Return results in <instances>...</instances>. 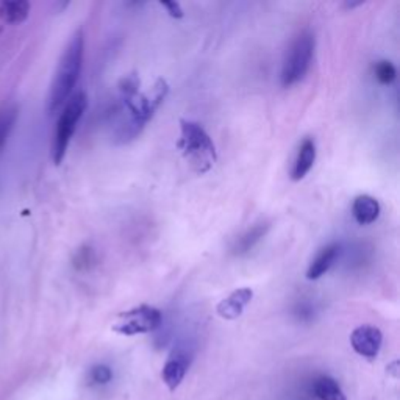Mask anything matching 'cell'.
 <instances>
[{"mask_svg": "<svg viewBox=\"0 0 400 400\" xmlns=\"http://www.w3.org/2000/svg\"><path fill=\"white\" fill-rule=\"evenodd\" d=\"M191 360H193V354L189 352L188 349L177 347L172 350V354L164 363L163 372H161L163 382L167 388H169V391H175L181 385V382H183V378L189 369V364H191Z\"/></svg>", "mask_w": 400, "mask_h": 400, "instance_id": "cell-8", "label": "cell"}, {"mask_svg": "<svg viewBox=\"0 0 400 400\" xmlns=\"http://www.w3.org/2000/svg\"><path fill=\"white\" fill-rule=\"evenodd\" d=\"M374 74H375V79L378 80V83H382V85H391V83L396 80L397 71L391 61L382 60V61L375 63Z\"/></svg>", "mask_w": 400, "mask_h": 400, "instance_id": "cell-17", "label": "cell"}, {"mask_svg": "<svg viewBox=\"0 0 400 400\" xmlns=\"http://www.w3.org/2000/svg\"><path fill=\"white\" fill-rule=\"evenodd\" d=\"M254 299V291L250 288H240L230 294L228 297L219 302L216 311L226 321H235L243 314L244 308L247 307Z\"/></svg>", "mask_w": 400, "mask_h": 400, "instance_id": "cell-9", "label": "cell"}, {"mask_svg": "<svg viewBox=\"0 0 400 400\" xmlns=\"http://www.w3.org/2000/svg\"><path fill=\"white\" fill-rule=\"evenodd\" d=\"M340 244H328L325 245L324 249H321V252L316 258L311 262V264L308 266V271H307V278L308 280H318L322 276H324L325 272H328V269L332 268L333 263L336 262V258L340 255Z\"/></svg>", "mask_w": 400, "mask_h": 400, "instance_id": "cell-11", "label": "cell"}, {"mask_svg": "<svg viewBox=\"0 0 400 400\" xmlns=\"http://www.w3.org/2000/svg\"><path fill=\"white\" fill-rule=\"evenodd\" d=\"M113 378V370L105 364H97L89 370V382L93 385H107Z\"/></svg>", "mask_w": 400, "mask_h": 400, "instance_id": "cell-19", "label": "cell"}, {"mask_svg": "<svg viewBox=\"0 0 400 400\" xmlns=\"http://www.w3.org/2000/svg\"><path fill=\"white\" fill-rule=\"evenodd\" d=\"M167 94H169V85L164 79H158L146 93H138L127 99H121V107L117 111L121 121L115 130L116 143L125 144L133 141L155 115Z\"/></svg>", "mask_w": 400, "mask_h": 400, "instance_id": "cell-1", "label": "cell"}, {"mask_svg": "<svg viewBox=\"0 0 400 400\" xmlns=\"http://www.w3.org/2000/svg\"><path fill=\"white\" fill-rule=\"evenodd\" d=\"M30 13V4L27 0H4L0 2V18L5 22L18 24L27 19Z\"/></svg>", "mask_w": 400, "mask_h": 400, "instance_id": "cell-14", "label": "cell"}, {"mask_svg": "<svg viewBox=\"0 0 400 400\" xmlns=\"http://www.w3.org/2000/svg\"><path fill=\"white\" fill-rule=\"evenodd\" d=\"M160 5L163 6V8L167 10V13H169V16L175 18V19H181L183 18V10H181V6L179 2H171V0H166V2H160Z\"/></svg>", "mask_w": 400, "mask_h": 400, "instance_id": "cell-21", "label": "cell"}, {"mask_svg": "<svg viewBox=\"0 0 400 400\" xmlns=\"http://www.w3.org/2000/svg\"><path fill=\"white\" fill-rule=\"evenodd\" d=\"M314 392L319 400H347L338 382L332 377H321L314 383Z\"/></svg>", "mask_w": 400, "mask_h": 400, "instance_id": "cell-16", "label": "cell"}, {"mask_svg": "<svg viewBox=\"0 0 400 400\" xmlns=\"http://www.w3.org/2000/svg\"><path fill=\"white\" fill-rule=\"evenodd\" d=\"M163 321V314L155 307L139 305L129 311L119 313L113 324V332L124 336H135L157 330Z\"/></svg>", "mask_w": 400, "mask_h": 400, "instance_id": "cell-6", "label": "cell"}, {"mask_svg": "<svg viewBox=\"0 0 400 400\" xmlns=\"http://www.w3.org/2000/svg\"><path fill=\"white\" fill-rule=\"evenodd\" d=\"M83 55H85V34H83V30H77L61 53L58 67L55 71L51 89H49V113L58 111L63 105L71 99L72 91L82 72Z\"/></svg>", "mask_w": 400, "mask_h": 400, "instance_id": "cell-2", "label": "cell"}, {"mask_svg": "<svg viewBox=\"0 0 400 400\" xmlns=\"http://www.w3.org/2000/svg\"><path fill=\"white\" fill-rule=\"evenodd\" d=\"M19 117V108L16 105H5L0 108V152L8 143L13 130L16 127Z\"/></svg>", "mask_w": 400, "mask_h": 400, "instance_id": "cell-15", "label": "cell"}, {"mask_svg": "<svg viewBox=\"0 0 400 400\" xmlns=\"http://www.w3.org/2000/svg\"><path fill=\"white\" fill-rule=\"evenodd\" d=\"M352 214L360 226H369L380 216V203L372 195L361 194L355 198L352 203Z\"/></svg>", "mask_w": 400, "mask_h": 400, "instance_id": "cell-10", "label": "cell"}, {"mask_svg": "<svg viewBox=\"0 0 400 400\" xmlns=\"http://www.w3.org/2000/svg\"><path fill=\"white\" fill-rule=\"evenodd\" d=\"M139 85H141V80L136 72L125 75L119 82V93H121V99H127L139 93Z\"/></svg>", "mask_w": 400, "mask_h": 400, "instance_id": "cell-18", "label": "cell"}, {"mask_svg": "<svg viewBox=\"0 0 400 400\" xmlns=\"http://www.w3.org/2000/svg\"><path fill=\"white\" fill-rule=\"evenodd\" d=\"M316 49V38L311 30H302L288 49L285 55L283 66H282V85L285 88H290L299 83L307 72L310 71V66L314 57Z\"/></svg>", "mask_w": 400, "mask_h": 400, "instance_id": "cell-5", "label": "cell"}, {"mask_svg": "<svg viewBox=\"0 0 400 400\" xmlns=\"http://www.w3.org/2000/svg\"><path fill=\"white\" fill-rule=\"evenodd\" d=\"M382 342L383 335L380 328L374 325H360L350 335V344H352L354 350L360 356L366 358V360H374V358H377L382 349Z\"/></svg>", "mask_w": 400, "mask_h": 400, "instance_id": "cell-7", "label": "cell"}, {"mask_svg": "<svg viewBox=\"0 0 400 400\" xmlns=\"http://www.w3.org/2000/svg\"><path fill=\"white\" fill-rule=\"evenodd\" d=\"M86 108L88 97L83 91L72 94L71 99L65 103V108L60 113L52 139V160L55 164H61V161L65 160L67 147L71 144V139L77 130V125H79Z\"/></svg>", "mask_w": 400, "mask_h": 400, "instance_id": "cell-4", "label": "cell"}, {"mask_svg": "<svg viewBox=\"0 0 400 400\" xmlns=\"http://www.w3.org/2000/svg\"><path fill=\"white\" fill-rule=\"evenodd\" d=\"M180 130L181 136L177 147L188 160L191 169L195 174L208 172L216 161V147L213 139L209 138L200 124L186 121V119L180 121Z\"/></svg>", "mask_w": 400, "mask_h": 400, "instance_id": "cell-3", "label": "cell"}, {"mask_svg": "<svg viewBox=\"0 0 400 400\" xmlns=\"http://www.w3.org/2000/svg\"><path fill=\"white\" fill-rule=\"evenodd\" d=\"M94 259L96 258H94V252L93 250H91L89 247H82L74 257L75 269H79V271L88 269L89 266L94 263Z\"/></svg>", "mask_w": 400, "mask_h": 400, "instance_id": "cell-20", "label": "cell"}, {"mask_svg": "<svg viewBox=\"0 0 400 400\" xmlns=\"http://www.w3.org/2000/svg\"><path fill=\"white\" fill-rule=\"evenodd\" d=\"M314 160H316V144L311 138H305L299 147L296 160H294L291 179L294 181H300L304 179L305 175L311 171Z\"/></svg>", "mask_w": 400, "mask_h": 400, "instance_id": "cell-12", "label": "cell"}, {"mask_svg": "<svg viewBox=\"0 0 400 400\" xmlns=\"http://www.w3.org/2000/svg\"><path fill=\"white\" fill-rule=\"evenodd\" d=\"M268 230H269V224H266V222H258L255 224V226H252L249 230H245L244 233L236 240L233 254L235 255L247 254L249 250L255 247V244L262 241V238H264V235L268 233Z\"/></svg>", "mask_w": 400, "mask_h": 400, "instance_id": "cell-13", "label": "cell"}]
</instances>
